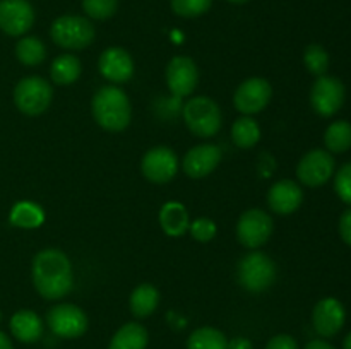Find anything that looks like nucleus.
Listing matches in <instances>:
<instances>
[{"label":"nucleus","mask_w":351,"mask_h":349,"mask_svg":"<svg viewBox=\"0 0 351 349\" xmlns=\"http://www.w3.org/2000/svg\"><path fill=\"white\" fill-rule=\"evenodd\" d=\"M33 284L45 300H60L74 286L69 257L57 248H47L33 259Z\"/></svg>","instance_id":"f257e3e1"},{"label":"nucleus","mask_w":351,"mask_h":349,"mask_svg":"<svg viewBox=\"0 0 351 349\" xmlns=\"http://www.w3.org/2000/svg\"><path fill=\"white\" fill-rule=\"evenodd\" d=\"M91 112L101 129L108 132H122L129 127L132 108L125 92L117 86H103L91 103Z\"/></svg>","instance_id":"f03ea898"},{"label":"nucleus","mask_w":351,"mask_h":349,"mask_svg":"<svg viewBox=\"0 0 351 349\" xmlns=\"http://www.w3.org/2000/svg\"><path fill=\"white\" fill-rule=\"evenodd\" d=\"M240 286L250 293H261L271 287L276 281V263L267 253L250 252L240 259L237 267Z\"/></svg>","instance_id":"7ed1b4c3"},{"label":"nucleus","mask_w":351,"mask_h":349,"mask_svg":"<svg viewBox=\"0 0 351 349\" xmlns=\"http://www.w3.org/2000/svg\"><path fill=\"white\" fill-rule=\"evenodd\" d=\"M182 115L189 130L197 137L216 135L223 125V115L218 103L208 96H195L189 99L184 105Z\"/></svg>","instance_id":"20e7f679"},{"label":"nucleus","mask_w":351,"mask_h":349,"mask_svg":"<svg viewBox=\"0 0 351 349\" xmlns=\"http://www.w3.org/2000/svg\"><path fill=\"white\" fill-rule=\"evenodd\" d=\"M50 36L65 50H82L95 40V26L89 19L81 16H62L53 21Z\"/></svg>","instance_id":"39448f33"},{"label":"nucleus","mask_w":351,"mask_h":349,"mask_svg":"<svg viewBox=\"0 0 351 349\" xmlns=\"http://www.w3.org/2000/svg\"><path fill=\"white\" fill-rule=\"evenodd\" d=\"M51 99H53L51 84L47 79L38 75L21 79L14 89V103L24 115H41L51 105Z\"/></svg>","instance_id":"423d86ee"},{"label":"nucleus","mask_w":351,"mask_h":349,"mask_svg":"<svg viewBox=\"0 0 351 349\" xmlns=\"http://www.w3.org/2000/svg\"><path fill=\"white\" fill-rule=\"evenodd\" d=\"M273 219L263 209H249L237 224V238L247 248H259L273 235Z\"/></svg>","instance_id":"0eeeda50"},{"label":"nucleus","mask_w":351,"mask_h":349,"mask_svg":"<svg viewBox=\"0 0 351 349\" xmlns=\"http://www.w3.org/2000/svg\"><path fill=\"white\" fill-rule=\"evenodd\" d=\"M47 324L55 335L64 339L81 337L88 331L86 313L71 303H62L50 308L47 313Z\"/></svg>","instance_id":"6e6552de"},{"label":"nucleus","mask_w":351,"mask_h":349,"mask_svg":"<svg viewBox=\"0 0 351 349\" xmlns=\"http://www.w3.org/2000/svg\"><path fill=\"white\" fill-rule=\"evenodd\" d=\"M345 86L338 77L321 75L315 79L311 89V105L321 116H332L345 103Z\"/></svg>","instance_id":"1a4fd4ad"},{"label":"nucleus","mask_w":351,"mask_h":349,"mask_svg":"<svg viewBox=\"0 0 351 349\" xmlns=\"http://www.w3.org/2000/svg\"><path fill=\"white\" fill-rule=\"evenodd\" d=\"M273 98V88L264 77H250L237 88L233 94V105L243 115L259 113L269 105Z\"/></svg>","instance_id":"9d476101"},{"label":"nucleus","mask_w":351,"mask_h":349,"mask_svg":"<svg viewBox=\"0 0 351 349\" xmlns=\"http://www.w3.org/2000/svg\"><path fill=\"white\" fill-rule=\"evenodd\" d=\"M335 173V157L324 149H314L305 154L297 166V177L307 187H321Z\"/></svg>","instance_id":"9b49d317"},{"label":"nucleus","mask_w":351,"mask_h":349,"mask_svg":"<svg viewBox=\"0 0 351 349\" xmlns=\"http://www.w3.org/2000/svg\"><path fill=\"white\" fill-rule=\"evenodd\" d=\"M141 170L153 183H167L177 174L178 157L170 147L156 146L144 154Z\"/></svg>","instance_id":"f8f14e48"},{"label":"nucleus","mask_w":351,"mask_h":349,"mask_svg":"<svg viewBox=\"0 0 351 349\" xmlns=\"http://www.w3.org/2000/svg\"><path fill=\"white\" fill-rule=\"evenodd\" d=\"M167 84L171 94L177 98L192 94L199 84V70L195 62L184 55L171 58L167 67Z\"/></svg>","instance_id":"ddd939ff"},{"label":"nucleus","mask_w":351,"mask_h":349,"mask_svg":"<svg viewBox=\"0 0 351 349\" xmlns=\"http://www.w3.org/2000/svg\"><path fill=\"white\" fill-rule=\"evenodd\" d=\"M34 23V10L27 0H0V29L9 36H23Z\"/></svg>","instance_id":"4468645a"},{"label":"nucleus","mask_w":351,"mask_h":349,"mask_svg":"<svg viewBox=\"0 0 351 349\" xmlns=\"http://www.w3.org/2000/svg\"><path fill=\"white\" fill-rule=\"evenodd\" d=\"M345 307L336 298H322L312 311V324L315 332L322 337H332L345 325Z\"/></svg>","instance_id":"2eb2a0df"},{"label":"nucleus","mask_w":351,"mask_h":349,"mask_svg":"<svg viewBox=\"0 0 351 349\" xmlns=\"http://www.w3.org/2000/svg\"><path fill=\"white\" fill-rule=\"evenodd\" d=\"M99 72L106 81L113 84H123L134 75V60L127 50L120 47L106 48L99 55Z\"/></svg>","instance_id":"dca6fc26"},{"label":"nucleus","mask_w":351,"mask_h":349,"mask_svg":"<svg viewBox=\"0 0 351 349\" xmlns=\"http://www.w3.org/2000/svg\"><path fill=\"white\" fill-rule=\"evenodd\" d=\"M221 161V149L215 144H201L189 151L182 161L185 174L191 178H204L216 170Z\"/></svg>","instance_id":"f3484780"},{"label":"nucleus","mask_w":351,"mask_h":349,"mask_svg":"<svg viewBox=\"0 0 351 349\" xmlns=\"http://www.w3.org/2000/svg\"><path fill=\"white\" fill-rule=\"evenodd\" d=\"M304 201V192L293 180H281L267 192V204L276 214L288 216L297 211Z\"/></svg>","instance_id":"a211bd4d"},{"label":"nucleus","mask_w":351,"mask_h":349,"mask_svg":"<svg viewBox=\"0 0 351 349\" xmlns=\"http://www.w3.org/2000/svg\"><path fill=\"white\" fill-rule=\"evenodd\" d=\"M10 331L14 337L21 342H36L43 334V324L41 318L31 310H19L10 318Z\"/></svg>","instance_id":"6ab92c4d"},{"label":"nucleus","mask_w":351,"mask_h":349,"mask_svg":"<svg viewBox=\"0 0 351 349\" xmlns=\"http://www.w3.org/2000/svg\"><path fill=\"white\" fill-rule=\"evenodd\" d=\"M160 224L168 236H182L191 226L187 209L180 202H167L160 211Z\"/></svg>","instance_id":"aec40b11"},{"label":"nucleus","mask_w":351,"mask_h":349,"mask_svg":"<svg viewBox=\"0 0 351 349\" xmlns=\"http://www.w3.org/2000/svg\"><path fill=\"white\" fill-rule=\"evenodd\" d=\"M149 335L141 324L129 322L122 325L110 341L108 349H146Z\"/></svg>","instance_id":"412c9836"},{"label":"nucleus","mask_w":351,"mask_h":349,"mask_svg":"<svg viewBox=\"0 0 351 349\" xmlns=\"http://www.w3.org/2000/svg\"><path fill=\"white\" fill-rule=\"evenodd\" d=\"M130 311L134 317L146 318L153 313L160 305V291L153 286V284H139L136 289L130 294Z\"/></svg>","instance_id":"4be33fe9"},{"label":"nucleus","mask_w":351,"mask_h":349,"mask_svg":"<svg viewBox=\"0 0 351 349\" xmlns=\"http://www.w3.org/2000/svg\"><path fill=\"white\" fill-rule=\"evenodd\" d=\"M51 81L58 86H69L75 82L81 75V60L75 55L64 53L51 62Z\"/></svg>","instance_id":"5701e85b"},{"label":"nucleus","mask_w":351,"mask_h":349,"mask_svg":"<svg viewBox=\"0 0 351 349\" xmlns=\"http://www.w3.org/2000/svg\"><path fill=\"white\" fill-rule=\"evenodd\" d=\"M45 219V212L43 209L40 207L38 204L29 201H23L17 202L16 205L10 211V222L17 228H24V229H33L38 228V226L43 222Z\"/></svg>","instance_id":"b1692460"},{"label":"nucleus","mask_w":351,"mask_h":349,"mask_svg":"<svg viewBox=\"0 0 351 349\" xmlns=\"http://www.w3.org/2000/svg\"><path fill=\"white\" fill-rule=\"evenodd\" d=\"M16 55L21 64L34 67L47 58V47L36 36L21 38L16 44Z\"/></svg>","instance_id":"393cba45"},{"label":"nucleus","mask_w":351,"mask_h":349,"mask_svg":"<svg viewBox=\"0 0 351 349\" xmlns=\"http://www.w3.org/2000/svg\"><path fill=\"white\" fill-rule=\"evenodd\" d=\"M187 349H228V339L218 328L201 327L191 334Z\"/></svg>","instance_id":"a878e982"},{"label":"nucleus","mask_w":351,"mask_h":349,"mask_svg":"<svg viewBox=\"0 0 351 349\" xmlns=\"http://www.w3.org/2000/svg\"><path fill=\"white\" fill-rule=\"evenodd\" d=\"M232 139L240 149H250L261 139V129L257 122L250 116H242L235 120L232 127Z\"/></svg>","instance_id":"bb28decb"},{"label":"nucleus","mask_w":351,"mask_h":349,"mask_svg":"<svg viewBox=\"0 0 351 349\" xmlns=\"http://www.w3.org/2000/svg\"><path fill=\"white\" fill-rule=\"evenodd\" d=\"M324 144L331 153H346L351 147V123L338 120L324 133Z\"/></svg>","instance_id":"cd10ccee"},{"label":"nucleus","mask_w":351,"mask_h":349,"mask_svg":"<svg viewBox=\"0 0 351 349\" xmlns=\"http://www.w3.org/2000/svg\"><path fill=\"white\" fill-rule=\"evenodd\" d=\"M304 64L311 74L321 75L326 74L329 67V55L321 44H308L304 51Z\"/></svg>","instance_id":"c85d7f7f"},{"label":"nucleus","mask_w":351,"mask_h":349,"mask_svg":"<svg viewBox=\"0 0 351 349\" xmlns=\"http://www.w3.org/2000/svg\"><path fill=\"white\" fill-rule=\"evenodd\" d=\"M119 0H82V9L96 21L110 19L117 12Z\"/></svg>","instance_id":"c756f323"},{"label":"nucleus","mask_w":351,"mask_h":349,"mask_svg":"<svg viewBox=\"0 0 351 349\" xmlns=\"http://www.w3.org/2000/svg\"><path fill=\"white\" fill-rule=\"evenodd\" d=\"M171 9L180 17H197L208 12L213 0H170Z\"/></svg>","instance_id":"7c9ffc66"},{"label":"nucleus","mask_w":351,"mask_h":349,"mask_svg":"<svg viewBox=\"0 0 351 349\" xmlns=\"http://www.w3.org/2000/svg\"><path fill=\"white\" fill-rule=\"evenodd\" d=\"M335 190L343 202L351 205V161L343 164L335 178Z\"/></svg>","instance_id":"2f4dec72"},{"label":"nucleus","mask_w":351,"mask_h":349,"mask_svg":"<svg viewBox=\"0 0 351 349\" xmlns=\"http://www.w3.org/2000/svg\"><path fill=\"white\" fill-rule=\"evenodd\" d=\"M189 229H191V235L201 243L211 242L216 236V224L215 221H211L209 218L195 219L194 222H191Z\"/></svg>","instance_id":"473e14b6"},{"label":"nucleus","mask_w":351,"mask_h":349,"mask_svg":"<svg viewBox=\"0 0 351 349\" xmlns=\"http://www.w3.org/2000/svg\"><path fill=\"white\" fill-rule=\"evenodd\" d=\"M266 349H298L297 341L288 334L274 335L269 342H267Z\"/></svg>","instance_id":"72a5a7b5"},{"label":"nucleus","mask_w":351,"mask_h":349,"mask_svg":"<svg viewBox=\"0 0 351 349\" xmlns=\"http://www.w3.org/2000/svg\"><path fill=\"white\" fill-rule=\"evenodd\" d=\"M339 235H341L343 242L351 246V209L343 212L341 219H339Z\"/></svg>","instance_id":"f704fd0d"},{"label":"nucleus","mask_w":351,"mask_h":349,"mask_svg":"<svg viewBox=\"0 0 351 349\" xmlns=\"http://www.w3.org/2000/svg\"><path fill=\"white\" fill-rule=\"evenodd\" d=\"M228 349H254V346L249 339L235 337L228 342Z\"/></svg>","instance_id":"c9c22d12"},{"label":"nucleus","mask_w":351,"mask_h":349,"mask_svg":"<svg viewBox=\"0 0 351 349\" xmlns=\"http://www.w3.org/2000/svg\"><path fill=\"white\" fill-rule=\"evenodd\" d=\"M305 349H336V348H332L331 344H329V342H326V341H311L308 342L307 346H305Z\"/></svg>","instance_id":"e433bc0d"},{"label":"nucleus","mask_w":351,"mask_h":349,"mask_svg":"<svg viewBox=\"0 0 351 349\" xmlns=\"http://www.w3.org/2000/svg\"><path fill=\"white\" fill-rule=\"evenodd\" d=\"M0 349H14L12 342H10V339L3 332H0Z\"/></svg>","instance_id":"4c0bfd02"},{"label":"nucleus","mask_w":351,"mask_h":349,"mask_svg":"<svg viewBox=\"0 0 351 349\" xmlns=\"http://www.w3.org/2000/svg\"><path fill=\"white\" fill-rule=\"evenodd\" d=\"M343 348H345V349H351V332L345 337V342H343Z\"/></svg>","instance_id":"58836bf2"},{"label":"nucleus","mask_w":351,"mask_h":349,"mask_svg":"<svg viewBox=\"0 0 351 349\" xmlns=\"http://www.w3.org/2000/svg\"><path fill=\"white\" fill-rule=\"evenodd\" d=\"M228 2H232V3H245V2H249V0H228Z\"/></svg>","instance_id":"ea45409f"},{"label":"nucleus","mask_w":351,"mask_h":349,"mask_svg":"<svg viewBox=\"0 0 351 349\" xmlns=\"http://www.w3.org/2000/svg\"><path fill=\"white\" fill-rule=\"evenodd\" d=\"M0 320H2V313H0Z\"/></svg>","instance_id":"a19ab883"}]
</instances>
